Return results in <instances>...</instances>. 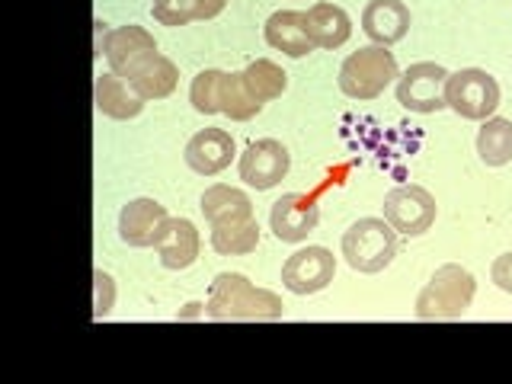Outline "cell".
Segmentation results:
<instances>
[{
	"label": "cell",
	"instance_id": "cell-1",
	"mask_svg": "<svg viewBox=\"0 0 512 384\" xmlns=\"http://www.w3.org/2000/svg\"><path fill=\"white\" fill-rule=\"evenodd\" d=\"M205 317L218 320V324H228V320H260V324H266V320L285 317V304L276 292L256 288L240 272H221L208 288Z\"/></svg>",
	"mask_w": 512,
	"mask_h": 384
},
{
	"label": "cell",
	"instance_id": "cell-9",
	"mask_svg": "<svg viewBox=\"0 0 512 384\" xmlns=\"http://www.w3.org/2000/svg\"><path fill=\"white\" fill-rule=\"evenodd\" d=\"M336 276V256L327 247H304L292 253L282 266V285L292 295L324 292Z\"/></svg>",
	"mask_w": 512,
	"mask_h": 384
},
{
	"label": "cell",
	"instance_id": "cell-19",
	"mask_svg": "<svg viewBox=\"0 0 512 384\" xmlns=\"http://www.w3.org/2000/svg\"><path fill=\"white\" fill-rule=\"evenodd\" d=\"M93 103L96 109L103 112V116L109 119H135L138 112L144 109V100L132 90V84L128 80H122L119 74H100L93 84Z\"/></svg>",
	"mask_w": 512,
	"mask_h": 384
},
{
	"label": "cell",
	"instance_id": "cell-21",
	"mask_svg": "<svg viewBox=\"0 0 512 384\" xmlns=\"http://www.w3.org/2000/svg\"><path fill=\"white\" fill-rule=\"evenodd\" d=\"M263 100H256V93L247 84L244 71H231L221 80V112L234 122H247L263 112Z\"/></svg>",
	"mask_w": 512,
	"mask_h": 384
},
{
	"label": "cell",
	"instance_id": "cell-8",
	"mask_svg": "<svg viewBox=\"0 0 512 384\" xmlns=\"http://www.w3.org/2000/svg\"><path fill=\"white\" fill-rule=\"evenodd\" d=\"M103 55L109 61L112 74H119L122 80H132L144 64L157 55V42L144 26H116L106 32Z\"/></svg>",
	"mask_w": 512,
	"mask_h": 384
},
{
	"label": "cell",
	"instance_id": "cell-26",
	"mask_svg": "<svg viewBox=\"0 0 512 384\" xmlns=\"http://www.w3.org/2000/svg\"><path fill=\"white\" fill-rule=\"evenodd\" d=\"M151 10L160 26H186L192 20H199L196 0H151Z\"/></svg>",
	"mask_w": 512,
	"mask_h": 384
},
{
	"label": "cell",
	"instance_id": "cell-29",
	"mask_svg": "<svg viewBox=\"0 0 512 384\" xmlns=\"http://www.w3.org/2000/svg\"><path fill=\"white\" fill-rule=\"evenodd\" d=\"M196 4H199V20H215L228 7V0H196Z\"/></svg>",
	"mask_w": 512,
	"mask_h": 384
},
{
	"label": "cell",
	"instance_id": "cell-16",
	"mask_svg": "<svg viewBox=\"0 0 512 384\" xmlns=\"http://www.w3.org/2000/svg\"><path fill=\"white\" fill-rule=\"evenodd\" d=\"M202 215L212 228H224V224H240V221L256 218L247 192L224 186V183H215L202 192Z\"/></svg>",
	"mask_w": 512,
	"mask_h": 384
},
{
	"label": "cell",
	"instance_id": "cell-2",
	"mask_svg": "<svg viewBox=\"0 0 512 384\" xmlns=\"http://www.w3.org/2000/svg\"><path fill=\"white\" fill-rule=\"evenodd\" d=\"M477 292L474 276L458 263H445L432 272V279L416 295V317L439 324V320H458L471 308Z\"/></svg>",
	"mask_w": 512,
	"mask_h": 384
},
{
	"label": "cell",
	"instance_id": "cell-28",
	"mask_svg": "<svg viewBox=\"0 0 512 384\" xmlns=\"http://www.w3.org/2000/svg\"><path fill=\"white\" fill-rule=\"evenodd\" d=\"M490 279L496 282V288H503L506 295H512V253L496 256L490 266Z\"/></svg>",
	"mask_w": 512,
	"mask_h": 384
},
{
	"label": "cell",
	"instance_id": "cell-11",
	"mask_svg": "<svg viewBox=\"0 0 512 384\" xmlns=\"http://www.w3.org/2000/svg\"><path fill=\"white\" fill-rule=\"evenodd\" d=\"M317 221H320V208L311 196L285 192L279 202H272L269 228L282 244H301V240H308V234L317 228Z\"/></svg>",
	"mask_w": 512,
	"mask_h": 384
},
{
	"label": "cell",
	"instance_id": "cell-15",
	"mask_svg": "<svg viewBox=\"0 0 512 384\" xmlns=\"http://www.w3.org/2000/svg\"><path fill=\"white\" fill-rule=\"evenodd\" d=\"M234 151V138L224 128H202L186 144V164L199 176H215L231 167Z\"/></svg>",
	"mask_w": 512,
	"mask_h": 384
},
{
	"label": "cell",
	"instance_id": "cell-23",
	"mask_svg": "<svg viewBox=\"0 0 512 384\" xmlns=\"http://www.w3.org/2000/svg\"><path fill=\"white\" fill-rule=\"evenodd\" d=\"M212 247L221 256H247L260 247V224H256V218H250L240 224L212 228Z\"/></svg>",
	"mask_w": 512,
	"mask_h": 384
},
{
	"label": "cell",
	"instance_id": "cell-25",
	"mask_svg": "<svg viewBox=\"0 0 512 384\" xmlns=\"http://www.w3.org/2000/svg\"><path fill=\"white\" fill-rule=\"evenodd\" d=\"M221 80H224V71H218V68H208L192 77V87H189L192 109L202 112V116H215V112H221Z\"/></svg>",
	"mask_w": 512,
	"mask_h": 384
},
{
	"label": "cell",
	"instance_id": "cell-6",
	"mask_svg": "<svg viewBox=\"0 0 512 384\" xmlns=\"http://www.w3.org/2000/svg\"><path fill=\"white\" fill-rule=\"evenodd\" d=\"M439 205L432 192L423 186H397L384 196V221L391 224L397 234L420 237L436 224Z\"/></svg>",
	"mask_w": 512,
	"mask_h": 384
},
{
	"label": "cell",
	"instance_id": "cell-12",
	"mask_svg": "<svg viewBox=\"0 0 512 384\" xmlns=\"http://www.w3.org/2000/svg\"><path fill=\"white\" fill-rule=\"evenodd\" d=\"M167 208L154 199H132L119 212V237L128 247H154L167 224Z\"/></svg>",
	"mask_w": 512,
	"mask_h": 384
},
{
	"label": "cell",
	"instance_id": "cell-14",
	"mask_svg": "<svg viewBox=\"0 0 512 384\" xmlns=\"http://www.w3.org/2000/svg\"><path fill=\"white\" fill-rule=\"evenodd\" d=\"M154 250H157L160 263H164L167 269L180 272V269H189L192 263L199 260L202 237H199L196 224H192L189 218H167Z\"/></svg>",
	"mask_w": 512,
	"mask_h": 384
},
{
	"label": "cell",
	"instance_id": "cell-7",
	"mask_svg": "<svg viewBox=\"0 0 512 384\" xmlns=\"http://www.w3.org/2000/svg\"><path fill=\"white\" fill-rule=\"evenodd\" d=\"M445 80L448 71L436 61H416L410 68L397 77V103L420 112V116H429V112H442L445 106Z\"/></svg>",
	"mask_w": 512,
	"mask_h": 384
},
{
	"label": "cell",
	"instance_id": "cell-4",
	"mask_svg": "<svg viewBox=\"0 0 512 384\" xmlns=\"http://www.w3.org/2000/svg\"><path fill=\"white\" fill-rule=\"evenodd\" d=\"M400 77L397 58L384 45H365L340 68V90L349 100H375Z\"/></svg>",
	"mask_w": 512,
	"mask_h": 384
},
{
	"label": "cell",
	"instance_id": "cell-5",
	"mask_svg": "<svg viewBox=\"0 0 512 384\" xmlns=\"http://www.w3.org/2000/svg\"><path fill=\"white\" fill-rule=\"evenodd\" d=\"M445 106L468 122H484L500 106V84L480 68H461L445 80Z\"/></svg>",
	"mask_w": 512,
	"mask_h": 384
},
{
	"label": "cell",
	"instance_id": "cell-27",
	"mask_svg": "<svg viewBox=\"0 0 512 384\" xmlns=\"http://www.w3.org/2000/svg\"><path fill=\"white\" fill-rule=\"evenodd\" d=\"M116 304V285L103 269H93V317H106Z\"/></svg>",
	"mask_w": 512,
	"mask_h": 384
},
{
	"label": "cell",
	"instance_id": "cell-3",
	"mask_svg": "<svg viewBox=\"0 0 512 384\" xmlns=\"http://www.w3.org/2000/svg\"><path fill=\"white\" fill-rule=\"evenodd\" d=\"M397 256V231L384 218H359L343 234V260L365 276L388 269Z\"/></svg>",
	"mask_w": 512,
	"mask_h": 384
},
{
	"label": "cell",
	"instance_id": "cell-24",
	"mask_svg": "<svg viewBox=\"0 0 512 384\" xmlns=\"http://www.w3.org/2000/svg\"><path fill=\"white\" fill-rule=\"evenodd\" d=\"M244 74H247L250 90L256 93V100H263V103L279 100V96L285 93V87H288V74L279 68L276 61H269V58L250 61L247 68H244Z\"/></svg>",
	"mask_w": 512,
	"mask_h": 384
},
{
	"label": "cell",
	"instance_id": "cell-22",
	"mask_svg": "<svg viewBox=\"0 0 512 384\" xmlns=\"http://www.w3.org/2000/svg\"><path fill=\"white\" fill-rule=\"evenodd\" d=\"M477 157L487 167H506L512 160V122L490 116L477 132Z\"/></svg>",
	"mask_w": 512,
	"mask_h": 384
},
{
	"label": "cell",
	"instance_id": "cell-13",
	"mask_svg": "<svg viewBox=\"0 0 512 384\" xmlns=\"http://www.w3.org/2000/svg\"><path fill=\"white\" fill-rule=\"evenodd\" d=\"M362 32L372 45H394L410 32V7L404 0H368L362 10Z\"/></svg>",
	"mask_w": 512,
	"mask_h": 384
},
{
	"label": "cell",
	"instance_id": "cell-10",
	"mask_svg": "<svg viewBox=\"0 0 512 384\" xmlns=\"http://www.w3.org/2000/svg\"><path fill=\"white\" fill-rule=\"evenodd\" d=\"M288 167H292V154H288L285 144L276 138H260L240 154L237 170H240V180H244L247 186L272 189L288 176Z\"/></svg>",
	"mask_w": 512,
	"mask_h": 384
},
{
	"label": "cell",
	"instance_id": "cell-20",
	"mask_svg": "<svg viewBox=\"0 0 512 384\" xmlns=\"http://www.w3.org/2000/svg\"><path fill=\"white\" fill-rule=\"evenodd\" d=\"M128 84H132V90L141 96L144 103L164 100V96H170L176 90V84H180V71H176V64L167 55L157 52L132 80H128Z\"/></svg>",
	"mask_w": 512,
	"mask_h": 384
},
{
	"label": "cell",
	"instance_id": "cell-17",
	"mask_svg": "<svg viewBox=\"0 0 512 384\" xmlns=\"http://www.w3.org/2000/svg\"><path fill=\"white\" fill-rule=\"evenodd\" d=\"M304 26H308V36H311L314 48H324V52H333V48L346 45L352 36L349 13L336 4H327V0H320V4H314L308 13H304Z\"/></svg>",
	"mask_w": 512,
	"mask_h": 384
},
{
	"label": "cell",
	"instance_id": "cell-18",
	"mask_svg": "<svg viewBox=\"0 0 512 384\" xmlns=\"http://www.w3.org/2000/svg\"><path fill=\"white\" fill-rule=\"evenodd\" d=\"M266 42L269 48L288 55V58H304L314 52V42L308 36V26H304V13L298 10H279L266 20Z\"/></svg>",
	"mask_w": 512,
	"mask_h": 384
}]
</instances>
